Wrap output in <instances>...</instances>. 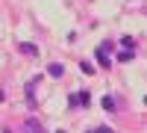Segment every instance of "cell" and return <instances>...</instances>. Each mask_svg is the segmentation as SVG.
Here are the masks:
<instances>
[{"label":"cell","instance_id":"cell-1","mask_svg":"<svg viewBox=\"0 0 147 133\" xmlns=\"http://www.w3.org/2000/svg\"><path fill=\"white\" fill-rule=\"evenodd\" d=\"M47 74H50V77H62L65 74V65L62 62H50V65H47Z\"/></svg>","mask_w":147,"mask_h":133},{"label":"cell","instance_id":"cell-2","mask_svg":"<svg viewBox=\"0 0 147 133\" xmlns=\"http://www.w3.org/2000/svg\"><path fill=\"white\" fill-rule=\"evenodd\" d=\"M18 50H21V53H27V56H35V53H38V47L30 44V42H21V44H18Z\"/></svg>","mask_w":147,"mask_h":133},{"label":"cell","instance_id":"cell-3","mask_svg":"<svg viewBox=\"0 0 147 133\" xmlns=\"http://www.w3.org/2000/svg\"><path fill=\"white\" fill-rule=\"evenodd\" d=\"M103 110H106V113H115V110H118V101L112 98V95H106V98H103Z\"/></svg>","mask_w":147,"mask_h":133},{"label":"cell","instance_id":"cell-4","mask_svg":"<svg viewBox=\"0 0 147 133\" xmlns=\"http://www.w3.org/2000/svg\"><path fill=\"white\" fill-rule=\"evenodd\" d=\"M97 62H100V65H112V59H109V50L97 47Z\"/></svg>","mask_w":147,"mask_h":133},{"label":"cell","instance_id":"cell-5","mask_svg":"<svg viewBox=\"0 0 147 133\" xmlns=\"http://www.w3.org/2000/svg\"><path fill=\"white\" fill-rule=\"evenodd\" d=\"M121 44H124L127 50H136V39H132V35H121Z\"/></svg>","mask_w":147,"mask_h":133},{"label":"cell","instance_id":"cell-6","mask_svg":"<svg viewBox=\"0 0 147 133\" xmlns=\"http://www.w3.org/2000/svg\"><path fill=\"white\" fill-rule=\"evenodd\" d=\"M132 56H136V53H132V50H127V47H124V50L118 53V62H132Z\"/></svg>","mask_w":147,"mask_h":133},{"label":"cell","instance_id":"cell-7","mask_svg":"<svg viewBox=\"0 0 147 133\" xmlns=\"http://www.w3.org/2000/svg\"><path fill=\"white\" fill-rule=\"evenodd\" d=\"M77 101H80V106H88V104H91V95H88V92H80Z\"/></svg>","mask_w":147,"mask_h":133},{"label":"cell","instance_id":"cell-8","mask_svg":"<svg viewBox=\"0 0 147 133\" xmlns=\"http://www.w3.org/2000/svg\"><path fill=\"white\" fill-rule=\"evenodd\" d=\"M27 127H30V130H41V121H35V118H27Z\"/></svg>","mask_w":147,"mask_h":133},{"label":"cell","instance_id":"cell-9","mask_svg":"<svg viewBox=\"0 0 147 133\" xmlns=\"http://www.w3.org/2000/svg\"><path fill=\"white\" fill-rule=\"evenodd\" d=\"M80 68H82V74H94V65H91V62H82Z\"/></svg>","mask_w":147,"mask_h":133}]
</instances>
